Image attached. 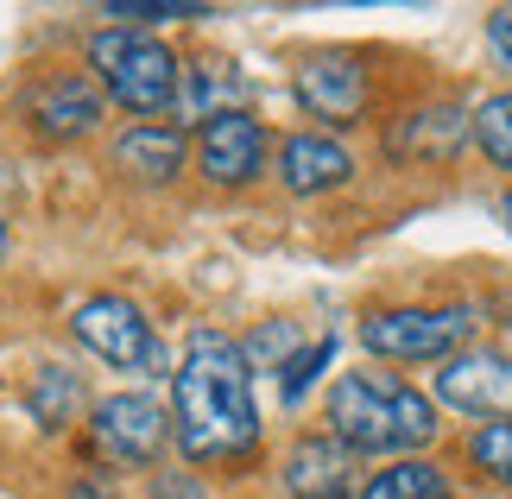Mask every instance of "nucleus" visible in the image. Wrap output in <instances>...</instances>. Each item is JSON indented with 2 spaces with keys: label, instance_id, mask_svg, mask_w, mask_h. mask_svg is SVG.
Listing matches in <instances>:
<instances>
[{
  "label": "nucleus",
  "instance_id": "3",
  "mask_svg": "<svg viewBox=\"0 0 512 499\" xmlns=\"http://www.w3.org/2000/svg\"><path fill=\"white\" fill-rule=\"evenodd\" d=\"M89 70L102 76V89L127 114H165V108H177V83H184V64L171 57L165 38L133 32V26L95 32L89 38Z\"/></svg>",
  "mask_w": 512,
  "mask_h": 499
},
{
  "label": "nucleus",
  "instance_id": "4",
  "mask_svg": "<svg viewBox=\"0 0 512 499\" xmlns=\"http://www.w3.org/2000/svg\"><path fill=\"white\" fill-rule=\"evenodd\" d=\"M481 316L468 304H399V310H373L361 323V348L380 361H449L468 348Z\"/></svg>",
  "mask_w": 512,
  "mask_h": 499
},
{
  "label": "nucleus",
  "instance_id": "18",
  "mask_svg": "<svg viewBox=\"0 0 512 499\" xmlns=\"http://www.w3.org/2000/svg\"><path fill=\"white\" fill-rule=\"evenodd\" d=\"M468 133H475V146L487 152V165L512 171V89L487 95V102L468 108Z\"/></svg>",
  "mask_w": 512,
  "mask_h": 499
},
{
  "label": "nucleus",
  "instance_id": "6",
  "mask_svg": "<svg viewBox=\"0 0 512 499\" xmlns=\"http://www.w3.org/2000/svg\"><path fill=\"white\" fill-rule=\"evenodd\" d=\"M89 443L114 468H146L171 443V411L152 392H114L89 411Z\"/></svg>",
  "mask_w": 512,
  "mask_h": 499
},
{
  "label": "nucleus",
  "instance_id": "8",
  "mask_svg": "<svg viewBox=\"0 0 512 499\" xmlns=\"http://www.w3.org/2000/svg\"><path fill=\"white\" fill-rule=\"evenodd\" d=\"M291 89H298V108L329 127H354L367 114V70L348 51H310L291 76Z\"/></svg>",
  "mask_w": 512,
  "mask_h": 499
},
{
  "label": "nucleus",
  "instance_id": "19",
  "mask_svg": "<svg viewBox=\"0 0 512 499\" xmlns=\"http://www.w3.org/2000/svg\"><path fill=\"white\" fill-rule=\"evenodd\" d=\"M468 462H475L487 481L512 487V417L506 424H475L468 430Z\"/></svg>",
  "mask_w": 512,
  "mask_h": 499
},
{
  "label": "nucleus",
  "instance_id": "13",
  "mask_svg": "<svg viewBox=\"0 0 512 499\" xmlns=\"http://www.w3.org/2000/svg\"><path fill=\"white\" fill-rule=\"evenodd\" d=\"M184 158H190V133L177 121H140L114 139V165L140 177V184H171L184 171Z\"/></svg>",
  "mask_w": 512,
  "mask_h": 499
},
{
  "label": "nucleus",
  "instance_id": "15",
  "mask_svg": "<svg viewBox=\"0 0 512 499\" xmlns=\"http://www.w3.org/2000/svg\"><path fill=\"white\" fill-rule=\"evenodd\" d=\"M241 76H234V64H190L184 83H177V108H184V121H215V114H234L241 108Z\"/></svg>",
  "mask_w": 512,
  "mask_h": 499
},
{
  "label": "nucleus",
  "instance_id": "14",
  "mask_svg": "<svg viewBox=\"0 0 512 499\" xmlns=\"http://www.w3.org/2000/svg\"><path fill=\"white\" fill-rule=\"evenodd\" d=\"M462 139H475V133H468V108H456V102H430V108H418V114H405V121L392 127L386 146L399 152V158L443 165V158L462 152Z\"/></svg>",
  "mask_w": 512,
  "mask_h": 499
},
{
  "label": "nucleus",
  "instance_id": "11",
  "mask_svg": "<svg viewBox=\"0 0 512 499\" xmlns=\"http://www.w3.org/2000/svg\"><path fill=\"white\" fill-rule=\"evenodd\" d=\"M354 177V158L342 139L329 133H291L279 146V184L291 196H323V190H342Z\"/></svg>",
  "mask_w": 512,
  "mask_h": 499
},
{
  "label": "nucleus",
  "instance_id": "9",
  "mask_svg": "<svg viewBox=\"0 0 512 499\" xmlns=\"http://www.w3.org/2000/svg\"><path fill=\"white\" fill-rule=\"evenodd\" d=\"M196 165H203V177L222 184V190L253 184V177L266 171V127L253 121L247 108L215 114V121L196 127Z\"/></svg>",
  "mask_w": 512,
  "mask_h": 499
},
{
  "label": "nucleus",
  "instance_id": "12",
  "mask_svg": "<svg viewBox=\"0 0 512 499\" xmlns=\"http://www.w3.org/2000/svg\"><path fill=\"white\" fill-rule=\"evenodd\" d=\"M26 114L38 121V133L51 139H83L102 127V95H95L89 76H45L32 95H26Z\"/></svg>",
  "mask_w": 512,
  "mask_h": 499
},
{
  "label": "nucleus",
  "instance_id": "17",
  "mask_svg": "<svg viewBox=\"0 0 512 499\" xmlns=\"http://www.w3.org/2000/svg\"><path fill=\"white\" fill-rule=\"evenodd\" d=\"M76 405H83V379L64 373V367H38L32 392H26V411L38 417V424H45V430H64L70 417H76Z\"/></svg>",
  "mask_w": 512,
  "mask_h": 499
},
{
  "label": "nucleus",
  "instance_id": "22",
  "mask_svg": "<svg viewBox=\"0 0 512 499\" xmlns=\"http://www.w3.org/2000/svg\"><path fill=\"white\" fill-rule=\"evenodd\" d=\"M487 51H494V64L512 76V7H494V13H487Z\"/></svg>",
  "mask_w": 512,
  "mask_h": 499
},
{
  "label": "nucleus",
  "instance_id": "7",
  "mask_svg": "<svg viewBox=\"0 0 512 499\" xmlns=\"http://www.w3.org/2000/svg\"><path fill=\"white\" fill-rule=\"evenodd\" d=\"M437 405L462 417L506 424L512 417V354L506 348H462L437 367Z\"/></svg>",
  "mask_w": 512,
  "mask_h": 499
},
{
  "label": "nucleus",
  "instance_id": "10",
  "mask_svg": "<svg viewBox=\"0 0 512 499\" xmlns=\"http://www.w3.org/2000/svg\"><path fill=\"white\" fill-rule=\"evenodd\" d=\"M361 462H354V449H342L336 436H298L285 455V468H279V481L291 499H348V493H361Z\"/></svg>",
  "mask_w": 512,
  "mask_h": 499
},
{
  "label": "nucleus",
  "instance_id": "2",
  "mask_svg": "<svg viewBox=\"0 0 512 499\" xmlns=\"http://www.w3.org/2000/svg\"><path fill=\"white\" fill-rule=\"evenodd\" d=\"M437 398H424L418 386H405L399 373L380 367H354L329 386V436L354 455H392L411 462L418 449L437 443Z\"/></svg>",
  "mask_w": 512,
  "mask_h": 499
},
{
  "label": "nucleus",
  "instance_id": "20",
  "mask_svg": "<svg viewBox=\"0 0 512 499\" xmlns=\"http://www.w3.org/2000/svg\"><path fill=\"white\" fill-rule=\"evenodd\" d=\"M114 26H133V32H146V26H159V19H209V7H184V0H121V7H102Z\"/></svg>",
  "mask_w": 512,
  "mask_h": 499
},
{
  "label": "nucleus",
  "instance_id": "16",
  "mask_svg": "<svg viewBox=\"0 0 512 499\" xmlns=\"http://www.w3.org/2000/svg\"><path fill=\"white\" fill-rule=\"evenodd\" d=\"M354 499H456V493H449L443 468H430V462L411 455V462H386L380 474H367Z\"/></svg>",
  "mask_w": 512,
  "mask_h": 499
},
{
  "label": "nucleus",
  "instance_id": "23",
  "mask_svg": "<svg viewBox=\"0 0 512 499\" xmlns=\"http://www.w3.org/2000/svg\"><path fill=\"white\" fill-rule=\"evenodd\" d=\"M500 222H506V234H512V190L500 196Z\"/></svg>",
  "mask_w": 512,
  "mask_h": 499
},
{
  "label": "nucleus",
  "instance_id": "24",
  "mask_svg": "<svg viewBox=\"0 0 512 499\" xmlns=\"http://www.w3.org/2000/svg\"><path fill=\"white\" fill-rule=\"evenodd\" d=\"M0 259H7V228H0Z\"/></svg>",
  "mask_w": 512,
  "mask_h": 499
},
{
  "label": "nucleus",
  "instance_id": "21",
  "mask_svg": "<svg viewBox=\"0 0 512 499\" xmlns=\"http://www.w3.org/2000/svg\"><path fill=\"white\" fill-rule=\"evenodd\" d=\"M329 354H336V342H329V335H323V342H310L304 354H291V361H285L279 386H285V398H291V405H298V398L310 392V379H317V373L329 367Z\"/></svg>",
  "mask_w": 512,
  "mask_h": 499
},
{
  "label": "nucleus",
  "instance_id": "1",
  "mask_svg": "<svg viewBox=\"0 0 512 499\" xmlns=\"http://www.w3.org/2000/svg\"><path fill=\"white\" fill-rule=\"evenodd\" d=\"M171 443L196 468H228L260 443L253 367L241 342L209 323L184 335V361L171 373Z\"/></svg>",
  "mask_w": 512,
  "mask_h": 499
},
{
  "label": "nucleus",
  "instance_id": "5",
  "mask_svg": "<svg viewBox=\"0 0 512 499\" xmlns=\"http://www.w3.org/2000/svg\"><path fill=\"white\" fill-rule=\"evenodd\" d=\"M70 329L95 361H108L121 373H159L165 367V342H159V329H152V316L121 291L83 297V304L70 310Z\"/></svg>",
  "mask_w": 512,
  "mask_h": 499
}]
</instances>
